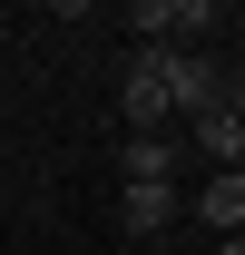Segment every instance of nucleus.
<instances>
[{"instance_id":"obj_5","label":"nucleus","mask_w":245,"mask_h":255,"mask_svg":"<svg viewBox=\"0 0 245 255\" xmlns=\"http://www.w3.org/2000/svg\"><path fill=\"white\" fill-rule=\"evenodd\" d=\"M118 177H127V187H167V177H177V147H167V137H127V147H118Z\"/></svg>"},{"instance_id":"obj_6","label":"nucleus","mask_w":245,"mask_h":255,"mask_svg":"<svg viewBox=\"0 0 245 255\" xmlns=\"http://www.w3.org/2000/svg\"><path fill=\"white\" fill-rule=\"evenodd\" d=\"M196 147H206L216 167H245V128H236V108H206V118H196Z\"/></svg>"},{"instance_id":"obj_2","label":"nucleus","mask_w":245,"mask_h":255,"mask_svg":"<svg viewBox=\"0 0 245 255\" xmlns=\"http://www.w3.org/2000/svg\"><path fill=\"white\" fill-rule=\"evenodd\" d=\"M127 20H137V39H157V49H186V39H206L226 10H216V0H137Z\"/></svg>"},{"instance_id":"obj_3","label":"nucleus","mask_w":245,"mask_h":255,"mask_svg":"<svg viewBox=\"0 0 245 255\" xmlns=\"http://www.w3.org/2000/svg\"><path fill=\"white\" fill-rule=\"evenodd\" d=\"M196 216H206L216 236H245V167H216L206 196H196Z\"/></svg>"},{"instance_id":"obj_9","label":"nucleus","mask_w":245,"mask_h":255,"mask_svg":"<svg viewBox=\"0 0 245 255\" xmlns=\"http://www.w3.org/2000/svg\"><path fill=\"white\" fill-rule=\"evenodd\" d=\"M236 246H245V236H236Z\"/></svg>"},{"instance_id":"obj_8","label":"nucleus","mask_w":245,"mask_h":255,"mask_svg":"<svg viewBox=\"0 0 245 255\" xmlns=\"http://www.w3.org/2000/svg\"><path fill=\"white\" fill-rule=\"evenodd\" d=\"M216 255H245V246H236V236H226V246H216Z\"/></svg>"},{"instance_id":"obj_4","label":"nucleus","mask_w":245,"mask_h":255,"mask_svg":"<svg viewBox=\"0 0 245 255\" xmlns=\"http://www.w3.org/2000/svg\"><path fill=\"white\" fill-rule=\"evenodd\" d=\"M118 226L127 236H167V226H177V187H127L118 196Z\"/></svg>"},{"instance_id":"obj_1","label":"nucleus","mask_w":245,"mask_h":255,"mask_svg":"<svg viewBox=\"0 0 245 255\" xmlns=\"http://www.w3.org/2000/svg\"><path fill=\"white\" fill-rule=\"evenodd\" d=\"M245 79H226V69L206 59V49H157V39H137L118 69V108H127V137H167V118H206V108H226Z\"/></svg>"},{"instance_id":"obj_7","label":"nucleus","mask_w":245,"mask_h":255,"mask_svg":"<svg viewBox=\"0 0 245 255\" xmlns=\"http://www.w3.org/2000/svg\"><path fill=\"white\" fill-rule=\"evenodd\" d=\"M226 108H236V128H245V89H236V98H226Z\"/></svg>"}]
</instances>
